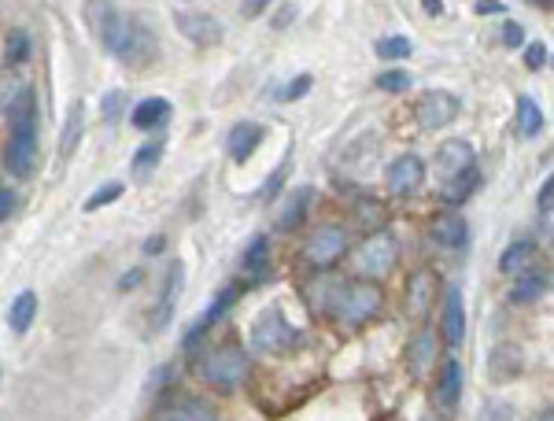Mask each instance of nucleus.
I'll use <instances>...</instances> for the list:
<instances>
[{"instance_id": "f704fd0d", "label": "nucleus", "mask_w": 554, "mask_h": 421, "mask_svg": "<svg viewBox=\"0 0 554 421\" xmlns=\"http://www.w3.org/2000/svg\"><path fill=\"white\" fill-rule=\"evenodd\" d=\"M26 56H30V37H26L23 30H12V34H8V45H4V60L23 63Z\"/></svg>"}, {"instance_id": "49530a36", "label": "nucleus", "mask_w": 554, "mask_h": 421, "mask_svg": "<svg viewBox=\"0 0 554 421\" xmlns=\"http://www.w3.org/2000/svg\"><path fill=\"white\" fill-rule=\"evenodd\" d=\"M259 12H266L263 0H252V4H241V15H248V19H255Z\"/></svg>"}, {"instance_id": "2f4dec72", "label": "nucleus", "mask_w": 554, "mask_h": 421, "mask_svg": "<svg viewBox=\"0 0 554 421\" xmlns=\"http://www.w3.org/2000/svg\"><path fill=\"white\" fill-rule=\"evenodd\" d=\"M374 52L381 60H407L410 52H414V41H407V37H381Z\"/></svg>"}, {"instance_id": "6e6552de", "label": "nucleus", "mask_w": 554, "mask_h": 421, "mask_svg": "<svg viewBox=\"0 0 554 421\" xmlns=\"http://www.w3.org/2000/svg\"><path fill=\"white\" fill-rule=\"evenodd\" d=\"M436 292H440V277H436L433 266H422L407 277V292H403V307H407L410 318H422L429 307L436 303Z\"/></svg>"}, {"instance_id": "20e7f679", "label": "nucleus", "mask_w": 554, "mask_h": 421, "mask_svg": "<svg viewBox=\"0 0 554 421\" xmlns=\"http://www.w3.org/2000/svg\"><path fill=\"white\" fill-rule=\"evenodd\" d=\"M252 344H255V351H266V355H285V351L300 348L303 333L296 325H289V318H285L281 307H270V311H263L255 318Z\"/></svg>"}, {"instance_id": "412c9836", "label": "nucleus", "mask_w": 554, "mask_h": 421, "mask_svg": "<svg viewBox=\"0 0 554 421\" xmlns=\"http://www.w3.org/2000/svg\"><path fill=\"white\" fill-rule=\"evenodd\" d=\"M233 300H237V289H233V285H229V289H222V292H218L215 300H211V307H207V311L200 314V318H196V322H193V329H189V337H185V344H189V348H193L196 340L204 337L207 329H211V325H215L218 318H222V314L229 311V303H233Z\"/></svg>"}, {"instance_id": "37998d69", "label": "nucleus", "mask_w": 554, "mask_h": 421, "mask_svg": "<svg viewBox=\"0 0 554 421\" xmlns=\"http://www.w3.org/2000/svg\"><path fill=\"white\" fill-rule=\"evenodd\" d=\"M122 108V93H108V100H104V119H115Z\"/></svg>"}, {"instance_id": "f3484780", "label": "nucleus", "mask_w": 554, "mask_h": 421, "mask_svg": "<svg viewBox=\"0 0 554 421\" xmlns=\"http://www.w3.org/2000/svg\"><path fill=\"white\" fill-rule=\"evenodd\" d=\"M159 421H218L215 407L200 396H178L159 410Z\"/></svg>"}, {"instance_id": "c756f323", "label": "nucleus", "mask_w": 554, "mask_h": 421, "mask_svg": "<svg viewBox=\"0 0 554 421\" xmlns=\"http://www.w3.org/2000/svg\"><path fill=\"white\" fill-rule=\"evenodd\" d=\"M518 130L521 137H536L543 130V111L532 97H518Z\"/></svg>"}, {"instance_id": "79ce46f5", "label": "nucleus", "mask_w": 554, "mask_h": 421, "mask_svg": "<svg viewBox=\"0 0 554 421\" xmlns=\"http://www.w3.org/2000/svg\"><path fill=\"white\" fill-rule=\"evenodd\" d=\"M12 211H15V193L12 189H0V222L12 215Z\"/></svg>"}, {"instance_id": "7ed1b4c3", "label": "nucleus", "mask_w": 554, "mask_h": 421, "mask_svg": "<svg viewBox=\"0 0 554 421\" xmlns=\"http://www.w3.org/2000/svg\"><path fill=\"white\" fill-rule=\"evenodd\" d=\"M381 307H385V292H381L377 281H351V285H340L329 314H337L344 325L359 329V325L374 322L377 314H381Z\"/></svg>"}, {"instance_id": "f8f14e48", "label": "nucleus", "mask_w": 554, "mask_h": 421, "mask_svg": "<svg viewBox=\"0 0 554 421\" xmlns=\"http://www.w3.org/2000/svg\"><path fill=\"white\" fill-rule=\"evenodd\" d=\"M429 241H433L436 248L458 252V248H466V244H470V226H466V218L458 215V211L436 215L433 222H429Z\"/></svg>"}, {"instance_id": "a211bd4d", "label": "nucleus", "mask_w": 554, "mask_h": 421, "mask_svg": "<svg viewBox=\"0 0 554 421\" xmlns=\"http://www.w3.org/2000/svg\"><path fill=\"white\" fill-rule=\"evenodd\" d=\"M462 381H466L462 362L447 359L444 370H440V381H436V407H440V410H455L458 399H462Z\"/></svg>"}, {"instance_id": "6ab92c4d", "label": "nucleus", "mask_w": 554, "mask_h": 421, "mask_svg": "<svg viewBox=\"0 0 554 421\" xmlns=\"http://www.w3.org/2000/svg\"><path fill=\"white\" fill-rule=\"evenodd\" d=\"M440 329H444L447 344L466 340V307H462V289H455V285L444 296V322H440Z\"/></svg>"}, {"instance_id": "aec40b11", "label": "nucleus", "mask_w": 554, "mask_h": 421, "mask_svg": "<svg viewBox=\"0 0 554 421\" xmlns=\"http://www.w3.org/2000/svg\"><path fill=\"white\" fill-rule=\"evenodd\" d=\"M547 289H551V277H547V270H525V274H518L514 289H510V303H518V307L536 303Z\"/></svg>"}, {"instance_id": "7c9ffc66", "label": "nucleus", "mask_w": 554, "mask_h": 421, "mask_svg": "<svg viewBox=\"0 0 554 421\" xmlns=\"http://www.w3.org/2000/svg\"><path fill=\"white\" fill-rule=\"evenodd\" d=\"M159 156H163V141H148V145L137 148V156H133V178H148L159 167Z\"/></svg>"}, {"instance_id": "4be33fe9", "label": "nucleus", "mask_w": 554, "mask_h": 421, "mask_svg": "<svg viewBox=\"0 0 554 421\" xmlns=\"http://www.w3.org/2000/svg\"><path fill=\"white\" fill-rule=\"evenodd\" d=\"M259 145H263V126H255V122H241V126H233L229 137H226V152L233 159H248Z\"/></svg>"}, {"instance_id": "473e14b6", "label": "nucleus", "mask_w": 554, "mask_h": 421, "mask_svg": "<svg viewBox=\"0 0 554 421\" xmlns=\"http://www.w3.org/2000/svg\"><path fill=\"white\" fill-rule=\"evenodd\" d=\"M122 193H126V185H122V181H108V185H100L97 193H93V196H89V200H85L82 211H100V207L115 204V200H119Z\"/></svg>"}, {"instance_id": "72a5a7b5", "label": "nucleus", "mask_w": 554, "mask_h": 421, "mask_svg": "<svg viewBox=\"0 0 554 421\" xmlns=\"http://www.w3.org/2000/svg\"><path fill=\"white\" fill-rule=\"evenodd\" d=\"M26 85L15 78L12 71H0V111H12V104L23 97Z\"/></svg>"}, {"instance_id": "2eb2a0df", "label": "nucleus", "mask_w": 554, "mask_h": 421, "mask_svg": "<svg viewBox=\"0 0 554 421\" xmlns=\"http://www.w3.org/2000/svg\"><path fill=\"white\" fill-rule=\"evenodd\" d=\"M425 181V163L422 156H399L392 167H388V189L396 196H410L418 193Z\"/></svg>"}, {"instance_id": "ea45409f", "label": "nucleus", "mask_w": 554, "mask_h": 421, "mask_svg": "<svg viewBox=\"0 0 554 421\" xmlns=\"http://www.w3.org/2000/svg\"><path fill=\"white\" fill-rule=\"evenodd\" d=\"M503 45H506V49H521V45H525V26H521V23H506L503 26Z\"/></svg>"}, {"instance_id": "f03ea898", "label": "nucleus", "mask_w": 554, "mask_h": 421, "mask_svg": "<svg viewBox=\"0 0 554 421\" xmlns=\"http://www.w3.org/2000/svg\"><path fill=\"white\" fill-rule=\"evenodd\" d=\"M8 119H12V137H8V152H4V167L12 178H30L37 163V104L30 89H23V97L12 104Z\"/></svg>"}, {"instance_id": "1a4fd4ad", "label": "nucleus", "mask_w": 554, "mask_h": 421, "mask_svg": "<svg viewBox=\"0 0 554 421\" xmlns=\"http://www.w3.org/2000/svg\"><path fill=\"white\" fill-rule=\"evenodd\" d=\"M174 26L189 41H196V45H218L222 41V23H218L215 15L196 12V8H178L174 12Z\"/></svg>"}, {"instance_id": "8fccbe9b", "label": "nucleus", "mask_w": 554, "mask_h": 421, "mask_svg": "<svg viewBox=\"0 0 554 421\" xmlns=\"http://www.w3.org/2000/svg\"><path fill=\"white\" fill-rule=\"evenodd\" d=\"M536 421H554V414H551V407H547V410H543V414H540V418H536Z\"/></svg>"}, {"instance_id": "b1692460", "label": "nucleus", "mask_w": 554, "mask_h": 421, "mask_svg": "<svg viewBox=\"0 0 554 421\" xmlns=\"http://www.w3.org/2000/svg\"><path fill=\"white\" fill-rule=\"evenodd\" d=\"M82 130H85V104L74 100L67 108V122H63V133H60V159H71L78 141H82Z\"/></svg>"}, {"instance_id": "5701e85b", "label": "nucleus", "mask_w": 554, "mask_h": 421, "mask_svg": "<svg viewBox=\"0 0 554 421\" xmlns=\"http://www.w3.org/2000/svg\"><path fill=\"white\" fill-rule=\"evenodd\" d=\"M167 119H170V100H163V97H148L130 111V122L137 130H156V126H163Z\"/></svg>"}, {"instance_id": "4c0bfd02", "label": "nucleus", "mask_w": 554, "mask_h": 421, "mask_svg": "<svg viewBox=\"0 0 554 421\" xmlns=\"http://www.w3.org/2000/svg\"><path fill=\"white\" fill-rule=\"evenodd\" d=\"M311 85H314L311 74H300V78H292V82L285 85V93H281V100H285V104H292V100H300L303 93L311 89Z\"/></svg>"}, {"instance_id": "9d476101", "label": "nucleus", "mask_w": 554, "mask_h": 421, "mask_svg": "<svg viewBox=\"0 0 554 421\" xmlns=\"http://www.w3.org/2000/svg\"><path fill=\"white\" fill-rule=\"evenodd\" d=\"M458 115V97L455 93H444V89H433L418 100V122L422 130H444L451 126V119Z\"/></svg>"}, {"instance_id": "a19ab883", "label": "nucleus", "mask_w": 554, "mask_h": 421, "mask_svg": "<svg viewBox=\"0 0 554 421\" xmlns=\"http://www.w3.org/2000/svg\"><path fill=\"white\" fill-rule=\"evenodd\" d=\"M473 12L477 15H499V12H506V4H499V0H477V4H473Z\"/></svg>"}, {"instance_id": "e433bc0d", "label": "nucleus", "mask_w": 554, "mask_h": 421, "mask_svg": "<svg viewBox=\"0 0 554 421\" xmlns=\"http://www.w3.org/2000/svg\"><path fill=\"white\" fill-rule=\"evenodd\" d=\"M551 215H554V181L547 178L540 189V222H543V233H551Z\"/></svg>"}, {"instance_id": "bb28decb", "label": "nucleus", "mask_w": 554, "mask_h": 421, "mask_svg": "<svg viewBox=\"0 0 554 421\" xmlns=\"http://www.w3.org/2000/svg\"><path fill=\"white\" fill-rule=\"evenodd\" d=\"M532 263H536V244L532 241L510 244V248L499 255V270H503V274H525V270H532Z\"/></svg>"}, {"instance_id": "9b49d317", "label": "nucleus", "mask_w": 554, "mask_h": 421, "mask_svg": "<svg viewBox=\"0 0 554 421\" xmlns=\"http://www.w3.org/2000/svg\"><path fill=\"white\" fill-rule=\"evenodd\" d=\"M521 370H525V348L514 344V340L495 344L492 355H488V377H492L495 385H506V381L521 377Z\"/></svg>"}, {"instance_id": "0eeeda50", "label": "nucleus", "mask_w": 554, "mask_h": 421, "mask_svg": "<svg viewBox=\"0 0 554 421\" xmlns=\"http://www.w3.org/2000/svg\"><path fill=\"white\" fill-rule=\"evenodd\" d=\"M344 252H348V233H344V226H333V222H326V226H318L307 237V248H303V259L311 266H318V270H326V266L340 263L344 259Z\"/></svg>"}, {"instance_id": "ddd939ff", "label": "nucleus", "mask_w": 554, "mask_h": 421, "mask_svg": "<svg viewBox=\"0 0 554 421\" xmlns=\"http://www.w3.org/2000/svg\"><path fill=\"white\" fill-rule=\"evenodd\" d=\"M181 285H185V263H181V259H174V263L167 266L163 289H159L156 314H152V329H167V322L174 318V307H178Z\"/></svg>"}, {"instance_id": "423d86ee", "label": "nucleus", "mask_w": 554, "mask_h": 421, "mask_svg": "<svg viewBox=\"0 0 554 421\" xmlns=\"http://www.w3.org/2000/svg\"><path fill=\"white\" fill-rule=\"evenodd\" d=\"M396 259H399L396 237H392L388 229H377V233H370V237L362 241L359 252H355V270H359L366 281H377V277L392 274Z\"/></svg>"}, {"instance_id": "a878e982", "label": "nucleus", "mask_w": 554, "mask_h": 421, "mask_svg": "<svg viewBox=\"0 0 554 421\" xmlns=\"http://www.w3.org/2000/svg\"><path fill=\"white\" fill-rule=\"evenodd\" d=\"M34 314H37V292H19L12 300V307H8V325H12V333L15 337H23L26 329H30V322H34Z\"/></svg>"}, {"instance_id": "393cba45", "label": "nucleus", "mask_w": 554, "mask_h": 421, "mask_svg": "<svg viewBox=\"0 0 554 421\" xmlns=\"http://www.w3.org/2000/svg\"><path fill=\"white\" fill-rule=\"evenodd\" d=\"M311 200H314V189H296V193L289 196V204L281 207V215H277V229L281 233H289V229H296L303 222V215H307V207H311Z\"/></svg>"}, {"instance_id": "4468645a", "label": "nucleus", "mask_w": 554, "mask_h": 421, "mask_svg": "<svg viewBox=\"0 0 554 421\" xmlns=\"http://www.w3.org/2000/svg\"><path fill=\"white\" fill-rule=\"evenodd\" d=\"M440 359V337L433 329H418L407 344V366H410V377H429V370L436 366Z\"/></svg>"}, {"instance_id": "de8ad7c7", "label": "nucleus", "mask_w": 554, "mask_h": 421, "mask_svg": "<svg viewBox=\"0 0 554 421\" xmlns=\"http://www.w3.org/2000/svg\"><path fill=\"white\" fill-rule=\"evenodd\" d=\"M163 244H167V237H148V241H145V252H148V255L163 252Z\"/></svg>"}, {"instance_id": "dca6fc26", "label": "nucleus", "mask_w": 554, "mask_h": 421, "mask_svg": "<svg viewBox=\"0 0 554 421\" xmlns=\"http://www.w3.org/2000/svg\"><path fill=\"white\" fill-rule=\"evenodd\" d=\"M473 159H477V152H473L470 141H447V145H440V152H436V167H440V174H444L447 181H451V178H458V174H466L470 167H477Z\"/></svg>"}, {"instance_id": "cd10ccee", "label": "nucleus", "mask_w": 554, "mask_h": 421, "mask_svg": "<svg viewBox=\"0 0 554 421\" xmlns=\"http://www.w3.org/2000/svg\"><path fill=\"white\" fill-rule=\"evenodd\" d=\"M266 263H270V241H266L263 233H259V237H255V241L244 248L241 270L248 277H263L266 274Z\"/></svg>"}, {"instance_id": "a18cd8bd", "label": "nucleus", "mask_w": 554, "mask_h": 421, "mask_svg": "<svg viewBox=\"0 0 554 421\" xmlns=\"http://www.w3.org/2000/svg\"><path fill=\"white\" fill-rule=\"evenodd\" d=\"M488 421H514V410H510V407H492V410H488Z\"/></svg>"}, {"instance_id": "39448f33", "label": "nucleus", "mask_w": 554, "mask_h": 421, "mask_svg": "<svg viewBox=\"0 0 554 421\" xmlns=\"http://www.w3.org/2000/svg\"><path fill=\"white\" fill-rule=\"evenodd\" d=\"M248 366H252V362H248L244 348H237V344H222V348L207 351L204 362H200V373H204L207 385L222 388V392H233V388L248 377Z\"/></svg>"}, {"instance_id": "c9c22d12", "label": "nucleus", "mask_w": 554, "mask_h": 421, "mask_svg": "<svg viewBox=\"0 0 554 421\" xmlns=\"http://www.w3.org/2000/svg\"><path fill=\"white\" fill-rule=\"evenodd\" d=\"M377 89H385V93H407V89H410V74H403V71L377 74Z\"/></svg>"}, {"instance_id": "c03bdc74", "label": "nucleus", "mask_w": 554, "mask_h": 421, "mask_svg": "<svg viewBox=\"0 0 554 421\" xmlns=\"http://www.w3.org/2000/svg\"><path fill=\"white\" fill-rule=\"evenodd\" d=\"M141 277H145V274H141V270H130V274H126V277H122V281H119V292L137 289V285H141Z\"/></svg>"}, {"instance_id": "09e8293b", "label": "nucleus", "mask_w": 554, "mask_h": 421, "mask_svg": "<svg viewBox=\"0 0 554 421\" xmlns=\"http://www.w3.org/2000/svg\"><path fill=\"white\" fill-rule=\"evenodd\" d=\"M425 12H429V15H440V12H444V4H440V0H425Z\"/></svg>"}, {"instance_id": "c85d7f7f", "label": "nucleus", "mask_w": 554, "mask_h": 421, "mask_svg": "<svg viewBox=\"0 0 554 421\" xmlns=\"http://www.w3.org/2000/svg\"><path fill=\"white\" fill-rule=\"evenodd\" d=\"M477 185H481V170L470 167V170H466V174H458V178L447 181L444 200H447V204H462V200H470L473 189H477Z\"/></svg>"}, {"instance_id": "f257e3e1", "label": "nucleus", "mask_w": 554, "mask_h": 421, "mask_svg": "<svg viewBox=\"0 0 554 421\" xmlns=\"http://www.w3.org/2000/svg\"><path fill=\"white\" fill-rule=\"evenodd\" d=\"M93 26H97L100 45L122 60L126 67H148L156 60V37L148 34V26L141 19H133L130 12H122L119 4H93Z\"/></svg>"}, {"instance_id": "58836bf2", "label": "nucleus", "mask_w": 554, "mask_h": 421, "mask_svg": "<svg viewBox=\"0 0 554 421\" xmlns=\"http://www.w3.org/2000/svg\"><path fill=\"white\" fill-rule=\"evenodd\" d=\"M547 56H551V52H547L543 41H529V49H525V67H529V71H540L543 63H547Z\"/></svg>"}]
</instances>
